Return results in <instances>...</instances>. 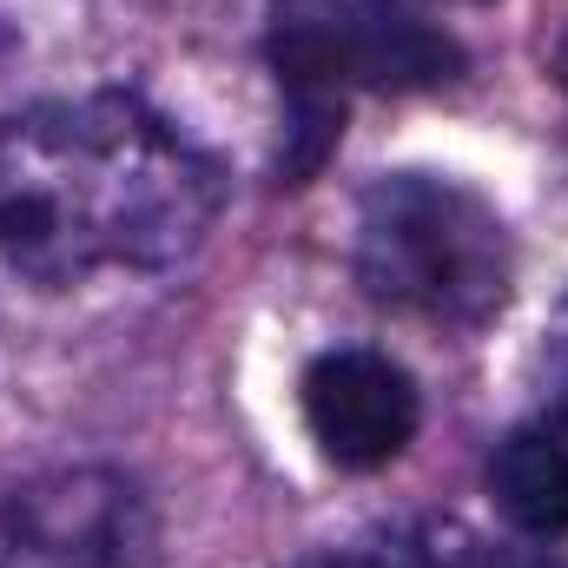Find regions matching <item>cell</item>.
<instances>
[{
    "label": "cell",
    "instance_id": "cell-6",
    "mask_svg": "<svg viewBox=\"0 0 568 568\" xmlns=\"http://www.w3.org/2000/svg\"><path fill=\"white\" fill-rule=\"evenodd\" d=\"M489 496L523 536H568V410L516 424L489 456Z\"/></svg>",
    "mask_w": 568,
    "mask_h": 568
},
{
    "label": "cell",
    "instance_id": "cell-8",
    "mask_svg": "<svg viewBox=\"0 0 568 568\" xmlns=\"http://www.w3.org/2000/svg\"><path fill=\"white\" fill-rule=\"evenodd\" d=\"M556 80H562V93H568V33H562V47H556Z\"/></svg>",
    "mask_w": 568,
    "mask_h": 568
},
{
    "label": "cell",
    "instance_id": "cell-2",
    "mask_svg": "<svg viewBox=\"0 0 568 568\" xmlns=\"http://www.w3.org/2000/svg\"><path fill=\"white\" fill-rule=\"evenodd\" d=\"M516 252L503 219L456 179L390 172L357 212V284L424 324L476 331L509 304Z\"/></svg>",
    "mask_w": 568,
    "mask_h": 568
},
{
    "label": "cell",
    "instance_id": "cell-5",
    "mask_svg": "<svg viewBox=\"0 0 568 568\" xmlns=\"http://www.w3.org/2000/svg\"><path fill=\"white\" fill-rule=\"evenodd\" d=\"M344 73L377 93H424L463 73V47L417 0H351L344 13Z\"/></svg>",
    "mask_w": 568,
    "mask_h": 568
},
{
    "label": "cell",
    "instance_id": "cell-4",
    "mask_svg": "<svg viewBox=\"0 0 568 568\" xmlns=\"http://www.w3.org/2000/svg\"><path fill=\"white\" fill-rule=\"evenodd\" d=\"M424 397L410 371L384 351H324L304 371V424L337 469H384L410 449Z\"/></svg>",
    "mask_w": 568,
    "mask_h": 568
},
{
    "label": "cell",
    "instance_id": "cell-3",
    "mask_svg": "<svg viewBox=\"0 0 568 568\" xmlns=\"http://www.w3.org/2000/svg\"><path fill=\"white\" fill-rule=\"evenodd\" d=\"M0 568H159V516L126 469H40L0 489Z\"/></svg>",
    "mask_w": 568,
    "mask_h": 568
},
{
    "label": "cell",
    "instance_id": "cell-1",
    "mask_svg": "<svg viewBox=\"0 0 568 568\" xmlns=\"http://www.w3.org/2000/svg\"><path fill=\"white\" fill-rule=\"evenodd\" d=\"M225 205L212 152L133 93L33 100L0 120V258L33 284L165 272Z\"/></svg>",
    "mask_w": 568,
    "mask_h": 568
},
{
    "label": "cell",
    "instance_id": "cell-7",
    "mask_svg": "<svg viewBox=\"0 0 568 568\" xmlns=\"http://www.w3.org/2000/svg\"><path fill=\"white\" fill-rule=\"evenodd\" d=\"M463 568H568L562 556H549V549H496V542H469L463 549Z\"/></svg>",
    "mask_w": 568,
    "mask_h": 568
}]
</instances>
